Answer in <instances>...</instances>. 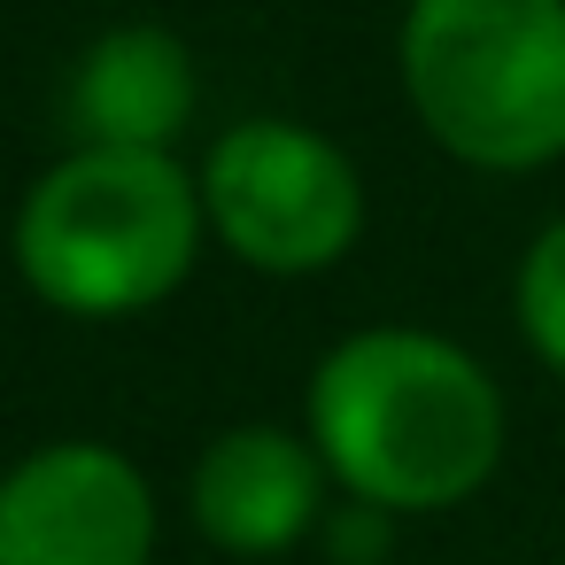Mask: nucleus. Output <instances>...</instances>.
<instances>
[{"mask_svg":"<svg viewBox=\"0 0 565 565\" xmlns=\"http://www.w3.org/2000/svg\"><path fill=\"white\" fill-rule=\"evenodd\" d=\"M302 434L318 441L341 495L426 519L472 503L495 480L511 411L465 341L434 326H364L318 356Z\"/></svg>","mask_w":565,"mask_h":565,"instance_id":"f257e3e1","label":"nucleus"},{"mask_svg":"<svg viewBox=\"0 0 565 565\" xmlns=\"http://www.w3.org/2000/svg\"><path fill=\"white\" fill-rule=\"evenodd\" d=\"M156 480L117 441H40L0 472V565H156Z\"/></svg>","mask_w":565,"mask_h":565,"instance_id":"39448f33","label":"nucleus"},{"mask_svg":"<svg viewBox=\"0 0 565 565\" xmlns=\"http://www.w3.org/2000/svg\"><path fill=\"white\" fill-rule=\"evenodd\" d=\"M395 71L441 156L495 179L565 156V0H411Z\"/></svg>","mask_w":565,"mask_h":565,"instance_id":"7ed1b4c3","label":"nucleus"},{"mask_svg":"<svg viewBox=\"0 0 565 565\" xmlns=\"http://www.w3.org/2000/svg\"><path fill=\"white\" fill-rule=\"evenodd\" d=\"M333 511V472L310 434L248 418L202 441L186 472V519L225 557H287L295 542H318Z\"/></svg>","mask_w":565,"mask_h":565,"instance_id":"423d86ee","label":"nucleus"},{"mask_svg":"<svg viewBox=\"0 0 565 565\" xmlns=\"http://www.w3.org/2000/svg\"><path fill=\"white\" fill-rule=\"evenodd\" d=\"M511 318H519V341L542 356V372L565 380V217H550L519 271H511Z\"/></svg>","mask_w":565,"mask_h":565,"instance_id":"6e6552de","label":"nucleus"},{"mask_svg":"<svg viewBox=\"0 0 565 565\" xmlns=\"http://www.w3.org/2000/svg\"><path fill=\"white\" fill-rule=\"evenodd\" d=\"M194 55L163 24H117L102 32L71 86H63V125L71 148H171L194 125Z\"/></svg>","mask_w":565,"mask_h":565,"instance_id":"0eeeda50","label":"nucleus"},{"mask_svg":"<svg viewBox=\"0 0 565 565\" xmlns=\"http://www.w3.org/2000/svg\"><path fill=\"white\" fill-rule=\"evenodd\" d=\"M318 550H326V565H387V550H395V511L341 495V503L326 511V526H318Z\"/></svg>","mask_w":565,"mask_h":565,"instance_id":"1a4fd4ad","label":"nucleus"},{"mask_svg":"<svg viewBox=\"0 0 565 565\" xmlns=\"http://www.w3.org/2000/svg\"><path fill=\"white\" fill-rule=\"evenodd\" d=\"M194 179L210 233L264 279L333 271L364 241V179L349 148L295 117H248L217 132Z\"/></svg>","mask_w":565,"mask_h":565,"instance_id":"20e7f679","label":"nucleus"},{"mask_svg":"<svg viewBox=\"0 0 565 565\" xmlns=\"http://www.w3.org/2000/svg\"><path fill=\"white\" fill-rule=\"evenodd\" d=\"M210 241L202 179L171 148H71L17 202V271L63 318H140L171 302Z\"/></svg>","mask_w":565,"mask_h":565,"instance_id":"f03ea898","label":"nucleus"}]
</instances>
